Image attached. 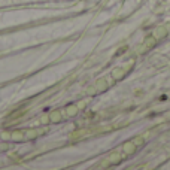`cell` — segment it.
I'll use <instances>...</instances> for the list:
<instances>
[{
  "mask_svg": "<svg viewBox=\"0 0 170 170\" xmlns=\"http://www.w3.org/2000/svg\"><path fill=\"white\" fill-rule=\"evenodd\" d=\"M10 139H14V140H17V142L25 140V133H24V130H15V132H12V133H10Z\"/></svg>",
  "mask_w": 170,
  "mask_h": 170,
  "instance_id": "1",
  "label": "cell"
},
{
  "mask_svg": "<svg viewBox=\"0 0 170 170\" xmlns=\"http://www.w3.org/2000/svg\"><path fill=\"white\" fill-rule=\"evenodd\" d=\"M49 120H51V122H60L61 121V113H60V111H52L49 113Z\"/></svg>",
  "mask_w": 170,
  "mask_h": 170,
  "instance_id": "2",
  "label": "cell"
},
{
  "mask_svg": "<svg viewBox=\"0 0 170 170\" xmlns=\"http://www.w3.org/2000/svg\"><path fill=\"white\" fill-rule=\"evenodd\" d=\"M76 112H78V106H75V104H69V106L66 108V113L69 116H75Z\"/></svg>",
  "mask_w": 170,
  "mask_h": 170,
  "instance_id": "3",
  "label": "cell"
},
{
  "mask_svg": "<svg viewBox=\"0 0 170 170\" xmlns=\"http://www.w3.org/2000/svg\"><path fill=\"white\" fill-rule=\"evenodd\" d=\"M41 122H42V124H48V122H51V120H49V115H43L42 118H41Z\"/></svg>",
  "mask_w": 170,
  "mask_h": 170,
  "instance_id": "4",
  "label": "cell"
},
{
  "mask_svg": "<svg viewBox=\"0 0 170 170\" xmlns=\"http://www.w3.org/2000/svg\"><path fill=\"white\" fill-rule=\"evenodd\" d=\"M8 148H9L8 143H2V145H0V149H8Z\"/></svg>",
  "mask_w": 170,
  "mask_h": 170,
  "instance_id": "5",
  "label": "cell"
}]
</instances>
